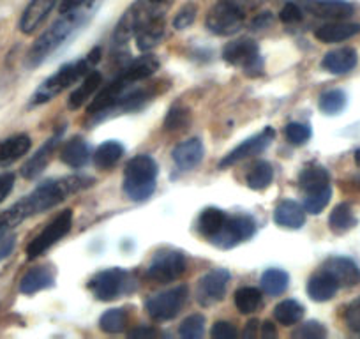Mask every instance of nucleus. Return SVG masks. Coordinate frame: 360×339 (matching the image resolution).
<instances>
[{
  "mask_svg": "<svg viewBox=\"0 0 360 339\" xmlns=\"http://www.w3.org/2000/svg\"><path fill=\"white\" fill-rule=\"evenodd\" d=\"M94 184V179L82 177V175H71V177L55 179V181H46L41 186H37L29 196L20 200L18 203L8 209L11 212L13 219L16 224L22 221L29 219V217L36 216V214L46 212V210L53 209L58 203L64 202L68 196L75 195V193L82 191V189L89 188Z\"/></svg>",
  "mask_w": 360,
  "mask_h": 339,
  "instance_id": "1",
  "label": "nucleus"
},
{
  "mask_svg": "<svg viewBox=\"0 0 360 339\" xmlns=\"http://www.w3.org/2000/svg\"><path fill=\"white\" fill-rule=\"evenodd\" d=\"M152 6L154 4L148 0H140L124 13L113 36L115 43H126L134 36L140 51H148L161 43L165 37V18L161 11L152 9Z\"/></svg>",
  "mask_w": 360,
  "mask_h": 339,
  "instance_id": "2",
  "label": "nucleus"
},
{
  "mask_svg": "<svg viewBox=\"0 0 360 339\" xmlns=\"http://www.w3.org/2000/svg\"><path fill=\"white\" fill-rule=\"evenodd\" d=\"M85 6L86 4L79 6L72 11L62 13L64 16L37 37V41L30 48L29 55H27L29 65L36 68V65L43 64L51 53H55L58 48L64 46L69 39H72L89 23V20L94 15V8L92 6L85 8Z\"/></svg>",
  "mask_w": 360,
  "mask_h": 339,
  "instance_id": "3",
  "label": "nucleus"
},
{
  "mask_svg": "<svg viewBox=\"0 0 360 339\" xmlns=\"http://www.w3.org/2000/svg\"><path fill=\"white\" fill-rule=\"evenodd\" d=\"M158 69L159 60L154 55H143V57L133 60L129 65H126V68L120 71V75H117L105 89L99 91V94L96 96L94 101L90 103L89 108H86V113H89V115H101V113L103 115H108L110 110L113 108L117 99H119L124 92L133 89L134 83L145 82V79L150 78Z\"/></svg>",
  "mask_w": 360,
  "mask_h": 339,
  "instance_id": "4",
  "label": "nucleus"
},
{
  "mask_svg": "<svg viewBox=\"0 0 360 339\" xmlns=\"http://www.w3.org/2000/svg\"><path fill=\"white\" fill-rule=\"evenodd\" d=\"M101 57V48H96V50L90 51V55H86V58L83 60L71 62V64H65L58 69L55 75H51L50 78L44 79L39 85L36 92H34L32 99H30V105H43V103L51 101L53 98H57L58 94H62L64 91H68L71 85H75L79 78H83L85 75L90 72V65L99 60Z\"/></svg>",
  "mask_w": 360,
  "mask_h": 339,
  "instance_id": "5",
  "label": "nucleus"
},
{
  "mask_svg": "<svg viewBox=\"0 0 360 339\" xmlns=\"http://www.w3.org/2000/svg\"><path fill=\"white\" fill-rule=\"evenodd\" d=\"M158 174V162L152 155H136L127 162L124 170V191L134 202H145L155 191Z\"/></svg>",
  "mask_w": 360,
  "mask_h": 339,
  "instance_id": "6",
  "label": "nucleus"
},
{
  "mask_svg": "<svg viewBox=\"0 0 360 339\" xmlns=\"http://www.w3.org/2000/svg\"><path fill=\"white\" fill-rule=\"evenodd\" d=\"M245 13L231 0H219L207 15L205 25L216 36H233L244 27Z\"/></svg>",
  "mask_w": 360,
  "mask_h": 339,
  "instance_id": "7",
  "label": "nucleus"
},
{
  "mask_svg": "<svg viewBox=\"0 0 360 339\" xmlns=\"http://www.w3.org/2000/svg\"><path fill=\"white\" fill-rule=\"evenodd\" d=\"M223 58L231 65L244 69L248 76H258L263 71V58L258 43L248 37H240L223 48Z\"/></svg>",
  "mask_w": 360,
  "mask_h": 339,
  "instance_id": "8",
  "label": "nucleus"
},
{
  "mask_svg": "<svg viewBox=\"0 0 360 339\" xmlns=\"http://www.w3.org/2000/svg\"><path fill=\"white\" fill-rule=\"evenodd\" d=\"M71 226H72V210L71 209L62 210L53 221H50V223L44 226V230L41 231L39 235H36V237L30 241V244L27 245V258H29V260H36V258H39L41 255H44V252L51 248V245L57 244L64 235H68L69 230H71Z\"/></svg>",
  "mask_w": 360,
  "mask_h": 339,
  "instance_id": "9",
  "label": "nucleus"
},
{
  "mask_svg": "<svg viewBox=\"0 0 360 339\" xmlns=\"http://www.w3.org/2000/svg\"><path fill=\"white\" fill-rule=\"evenodd\" d=\"M188 297H189L188 286L186 285L175 286V288H169L166 290V292L155 293V295H152L150 299H147V302H145V309H147V313L158 321L173 320V318L180 313V309L184 307Z\"/></svg>",
  "mask_w": 360,
  "mask_h": 339,
  "instance_id": "10",
  "label": "nucleus"
},
{
  "mask_svg": "<svg viewBox=\"0 0 360 339\" xmlns=\"http://www.w3.org/2000/svg\"><path fill=\"white\" fill-rule=\"evenodd\" d=\"M188 269L184 252L176 249H162L158 251L148 264L147 276L158 283H172L176 281Z\"/></svg>",
  "mask_w": 360,
  "mask_h": 339,
  "instance_id": "11",
  "label": "nucleus"
},
{
  "mask_svg": "<svg viewBox=\"0 0 360 339\" xmlns=\"http://www.w3.org/2000/svg\"><path fill=\"white\" fill-rule=\"evenodd\" d=\"M256 234V221L251 216L238 214V216H228L226 223L223 224L219 231L209 238L216 248L230 249L235 248L240 242L248 241Z\"/></svg>",
  "mask_w": 360,
  "mask_h": 339,
  "instance_id": "12",
  "label": "nucleus"
},
{
  "mask_svg": "<svg viewBox=\"0 0 360 339\" xmlns=\"http://www.w3.org/2000/svg\"><path fill=\"white\" fill-rule=\"evenodd\" d=\"M127 278H129V274L124 269H106V271L98 272L94 278L90 279L89 288L94 293L96 299L108 302V300H115L117 297L126 292Z\"/></svg>",
  "mask_w": 360,
  "mask_h": 339,
  "instance_id": "13",
  "label": "nucleus"
},
{
  "mask_svg": "<svg viewBox=\"0 0 360 339\" xmlns=\"http://www.w3.org/2000/svg\"><path fill=\"white\" fill-rule=\"evenodd\" d=\"M228 283H230V272L226 269H216L203 276L196 286V300L200 306L210 307L221 302L226 293Z\"/></svg>",
  "mask_w": 360,
  "mask_h": 339,
  "instance_id": "14",
  "label": "nucleus"
},
{
  "mask_svg": "<svg viewBox=\"0 0 360 339\" xmlns=\"http://www.w3.org/2000/svg\"><path fill=\"white\" fill-rule=\"evenodd\" d=\"M274 136H276V131L272 129V127H265L262 133L255 134V136L249 138V140L242 141V143L238 145V147H235L230 154L224 155V158L221 159L219 166L221 168H226V166L235 165V162L242 161V159L262 154V152L265 151L270 143H272Z\"/></svg>",
  "mask_w": 360,
  "mask_h": 339,
  "instance_id": "15",
  "label": "nucleus"
},
{
  "mask_svg": "<svg viewBox=\"0 0 360 339\" xmlns=\"http://www.w3.org/2000/svg\"><path fill=\"white\" fill-rule=\"evenodd\" d=\"M321 269H323L325 272H328V274L338 281L339 288H341V286L352 288V286L359 285L360 283V269L352 258L332 257L325 262Z\"/></svg>",
  "mask_w": 360,
  "mask_h": 339,
  "instance_id": "16",
  "label": "nucleus"
},
{
  "mask_svg": "<svg viewBox=\"0 0 360 339\" xmlns=\"http://www.w3.org/2000/svg\"><path fill=\"white\" fill-rule=\"evenodd\" d=\"M203 154H205L203 141L200 138H191V140L182 141V143L173 148L172 159L173 165L180 172H189V170H195L203 161Z\"/></svg>",
  "mask_w": 360,
  "mask_h": 339,
  "instance_id": "17",
  "label": "nucleus"
},
{
  "mask_svg": "<svg viewBox=\"0 0 360 339\" xmlns=\"http://www.w3.org/2000/svg\"><path fill=\"white\" fill-rule=\"evenodd\" d=\"M58 2L60 0H30V4L27 6L22 18H20V30L27 34V36L36 32L43 25L44 20L50 16V13L53 11Z\"/></svg>",
  "mask_w": 360,
  "mask_h": 339,
  "instance_id": "18",
  "label": "nucleus"
},
{
  "mask_svg": "<svg viewBox=\"0 0 360 339\" xmlns=\"http://www.w3.org/2000/svg\"><path fill=\"white\" fill-rule=\"evenodd\" d=\"M60 140H62V129L58 131V133H55L53 136H51L50 140H48L46 143H44L43 147H41L39 151H37L36 154H34L32 158L22 166V175L27 179V181H32V179L39 177V175L43 174L44 168H46L48 162H50L51 155H53V152L57 151V147L60 145Z\"/></svg>",
  "mask_w": 360,
  "mask_h": 339,
  "instance_id": "19",
  "label": "nucleus"
},
{
  "mask_svg": "<svg viewBox=\"0 0 360 339\" xmlns=\"http://www.w3.org/2000/svg\"><path fill=\"white\" fill-rule=\"evenodd\" d=\"M306 6L307 11L316 18L332 20V22L349 18L355 13V8L345 0H309Z\"/></svg>",
  "mask_w": 360,
  "mask_h": 339,
  "instance_id": "20",
  "label": "nucleus"
},
{
  "mask_svg": "<svg viewBox=\"0 0 360 339\" xmlns=\"http://www.w3.org/2000/svg\"><path fill=\"white\" fill-rule=\"evenodd\" d=\"M356 62H359V55H356L355 48L342 46L325 53L323 60H321V68L325 71L332 72V75H346V72L355 68Z\"/></svg>",
  "mask_w": 360,
  "mask_h": 339,
  "instance_id": "21",
  "label": "nucleus"
},
{
  "mask_svg": "<svg viewBox=\"0 0 360 339\" xmlns=\"http://www.w3.org/2000/svg\"><path fill=\"white\" fill-rule=\"evenodd\" d=\"M360 34V23H346V22H332L318 27L314 30V37L321 43H341L348 41Z\"/></svg>",
  "mask_w": 360,
  "mask_h": 339,
  "instance_id": "22",
  "label": "nucleus"
},
{
  "mask_svg": "<svg viewBox=\"0 0 360 339\" xmlns=\"http://www.w3.org/2000/svg\"><path fill=\"white\" fill-rule=\"evenodd\" d=\"M274 221L281 228L299 230L306 223V209L293 200H285L274 210Z\"/></svg>",
  "mask_w": 360,
  "mask_h": 339,
  "instance_id": "23",
  "label": "nucleus"
},
{
  "mask_svg": "<svg viewBox=\"0 0 360 339\" xmlns=\"http://www.w3.org/2000/svg\"><path fill=\"white\" fill-rule=\"evenodd\" d=\"M338 281L328 272H325L323 269L311 276L309 281H307V295L314 302H327V300H330L338 293Z\"/></svg>",
  "mask_w": 360,
  "mask_h": 339,
  "instance_id": "24",
  "label": "nucleus"
},
{
  "mask_svg": "<svg viewBox=\"0 0 360 339\" xmlns=\"http://www.w3.org/2000/svg\"><path fill=\"white\" fill-rule=\"evenodd\" d=\"M55 285V276L50 267H34L20 281V292L25 295L43 292Z\"/></svg>",
  "mask_w": 360,
  "mask_h": 339,
  "instance_id": "25",
  "label": "nucleus"
},
{
  "mask_svg": "<svg viewBox=\"0 0 360 339\" xmlns=\"http://www.w3.org/2000/svg\"><path fill=\"white\" fill-rule=\"evenodd\" d=\"M32 147L29 134H16L0 143V166H9L27 154Z\"/></svg>",
  "mask_w": 360,
  "mask_h": 339,
  "instance_id": "26",
  "label": "nucleus"
},
{
  "mask_svg": "<svg viewBox=\"0 0 360 339\" xmlns=\"http://www.w3.org/2000/svg\"><path fill=\"white\" fill-rule=\"evenodd\" d=\"M299 186L304 191V195L321 191L325 188H330V175H328V172L323 166L311 165L300 172Z\"/></svg>",
  "mask_w": 360,
  "mask_h": 339,
  "instance_id": "27",
  "label": "nucleus"
},
{
  "mask_svg": "<svg viewBox=\"0 0 360 339\" xmlns=\"http://www.w3.org/2000/svg\"><path fill=\"white\" fill-rule=\"evenodd\" d=\"M89 145L82 136H72L71 140L65 141L64 148L60 151L62 162L71 166V168H83L89 162Z\"/></svg>",
  "mask_w": 360,
  "mask_h": 339,
  "instance_id": "28",
  "label": "nucleus"
},
{
  "mask_svg": "<svg viewBox=\"0 0 360 339\" xmlns=\"http://www.w3.org/2000/svg\"><path fill=\"white\" fill-rule=\"evenodd\" d=\"M103 83V75L99 71H90L89 75H85V79L83 83L69 96V108L76 110V108H82V105H85L92 96L96 94L99 87H101Z\"/></svg>",
  "mask_w": 360,
  "mask_h": 339,
  "instance_id": "29",
  "label": "nucleus"
},
{
  "mask_svg": "<svg viewBox=\"0 0 360 339\" xmlns=\"http://www.w3.org/2000/svg\"><path fill=\"white\" fill-rule=\"evenodd\" d=\"M228 219V214L224 210L217 209V207H209V209L203 210L200 214V219H198V230L203 237L207 238H212L217 231L223 228V224L226 223Z\"/></svg>",
  "mask_w": 360,
  "mask_h": 339,
  "instance_id": "30",
  "label": "nucleus"
},
{
  "mask_svg": "<svg viewBox=\"0 0 360 339\" xmlns=\"http://www.w3.org/2000/svg\"><path fill=\"white\" fill-rule=\"evenodd\" d=\"M124 155V147L122 143L115 140L105 141V143L99 145L94 152V165L101 170H108L112 166H115L120 161V158Z\"/></svg>",
  "mask_w": 360,
  "mask_h": 339,
  "instance_id": "31",
  "label": "nucleus"
},
{
  "mask_svg": "<svg viewBox=\"0 0 360 339\" xmlns=\"http://www.w3.org/2000/svg\"><path fill=\"white\" fill-rule=\"evenodd\" d=\"M272 181H274V168L269 161L255 162L252 168L249 170V174L245 175V184L255 189V191L269 188Z\"/></svg>",
  "mask_w": 360,
  "mask_h": 339,
  "instance_id": "32",
  "label": "nucleus"
},
{
  "mask_svg": "<svg viewBox=\"0 0 360 339\" xmlns=\"http://www.w3.org/2000/svg\"><path fill=\"white\" fill-rule=\"evenodd\" d=\"M328 226H330V230L338 235L346 234V231L352 230L353 226H356V217L355 214H353L352 207H349L348 203H339V205L330 212Z\"/></svg>",
  "mask_w": 360,
  "mask_h": 339,
  "instance_id": "33",
  "label": "nucleus"
},
{
  "mask_svg": "<svg viewBox=\"0 0 360 339\" xmlns=\"http://www.w3.org/2000/svg\"><path fill=\"white\" fill-rule=\"evenodd\" d=\"M259 283H262V288L269 295H281V293H285L288 290L290 276L283 269H269V271H265L262 274Z\"/></svg>",
  "mask_w": 360,
  "mask_h": 339,
  "instance_id": "34",
  "label": "nucleus"
},
{
  "mask_svg": "<svg viewBox=\"0 0 360 339\" xmlns=\"http://www.w3.org/2000/svg\"><path fill=\"white\" fill-rule=\"evenodd\" d=\"M189 124H191V112H189L188 106L180 105V103H175L165 117V129L168 133L188 129Z\"/></svg>",
  "mask_w": 360,
  "mask_h": 339,
  "instance_id": "35",
  "label": "nucleus"
},
{
  "mask_svg": "<svg viewBox=\"0 0 360 339\" xmlns=\"http://www.w3.org/2000/svg\"><path fill=\"white\" fill-rule=\"evenodd\" d=\"M274 318L281 325H295L304 318V306L297 300H283L274 307Z\"/></svg>",
  "mask_w": 360,
  "mask_h": 339,
  "instance_id": "36",
  "label": "nucleus"
},
{
  "mask_svg": "<svg viewBox=\"0 0 360 339\" xmlns=\"http://www.w3.org/2000/svg\"><path fill=\"white\" fill-rule=\"evenodd\" d=\"M233 302L242 314L255 313L262 304V292L258 288H252V286H244V288H238L235 292Z\"/></svg>",
  "mask_w": 360,
  "mask_h": 339,
  "instance_id": "37",
  "label": "nucleus"
},
{
  "mask_svg": "<svg viewBox=\"0 0 360 339\" xmlns=\"http://www.w3.org/2000/svg\"><path fill=\"white\" fill-rule=\"evenodd\" d=\"M348 105V96L341 89H332L320 96V110L325 115H339Z\"/></svg>",
  "mask_w": 360,
  "mask_h": 339,
  "instance_id": "38",
  "label": "nucleus"
},
{
  "mask_svg": "<svg viewBox=\"0 0 360 339\" xmlns=\"http://www.w3.org/2000/svg\"><path fill=\"white\" fill-rule=\"evenodd\" d=\"M127 324V314L124 309H110L99 318V328L106 334H119Z\"/></svg>",
  "mask_w": 360,
  "mask_h": 339,
  "instance_id": "39",
  "label": "nucleus"
},
{
  "mask_svg": "<svg viewBox=\"0 0 360 339\" xmlns=\"http://www.w3.org/2000/svg\"><path fill=\"white\" fill-rule=\"evenodd\" d=\"M330 198H332V188H325L316 193H307V195H304V209H306L307 214L316 216V214H320L321 210L328 205Z\"/></svg>",
  "mask_w": 360,
  "mask_h": 339,
  "instance_id": "40",
  "label": "nucleus"
},
{
  "mask_svg": "<svg viewBox=\"0 0 360 339\" xmlns=\"http://www.w3.org/2000/svg\"><path fill=\"white\" fill-rule=\"evenodd\" d=\"M205 332V318L202 314H191L179 327V334L184 339H200Z\"/></svg>",
  "mask_w": 360,
  "mask_h": 339,
  "instance_id": "41",
  "label": "nucleus"
},
{
  "mask_svg": "<svg viewBox=\"0 0 360 339\" xmlns=\"http://www.w3.org/2000/svg\"><path fill=\"white\" fill-rule=\"evenodd\" d=\"M292 335L295 339H323L327 335V328L320 321L311 320L300 325L299 328H295Z\"/></svg>",
  "mask_w": 360,
  "mask_h": 339,
  "instance_id": "42",
  "label": "nucleus"
},
{
  "mask_svg": "<svg viewBox=\"0 0 360 339\" xmlns=\"http://www.w3.org/2000/svg\"><path fill=\"white\" fill-rule=\"evenodd\" d=\"M286 140L292 145H304L311 138V127L302 122H290L285 129Z\"/></svg>",
  "mask_w": 360,
  "mask_h": 339,
  "instance_id": "43",
  "label": "nucleus"
},
{
  "mask_svg": "<svg viewBox=\"0 0 360 339\" xmlns=\"http://www.w3.org/2000/svg\"><path fill=\"white\" fill-rule=\"evenodd\" d=\"M345 324L352 332L360 334V297L346 306L345 309Z\"/></svg>",
  "mask_w": 360,
  "mask_h": 339,
  "instance_id": "44",
  "label": "nucleus"
},
{
  "mask_svg": "<svg viewBox=\"0 0 360 339\" xmlns=\"http://www.w3.org/2000/svg\"><path fill=\"white\" fill-rule=\"evenodd\" d=\"M195 20H196V6L186 4L184 8L176 13L175 18H173V27H175L176 30H184L188 29V27H191Z\"/></svg>",
  "mask_w": 360,
  "mask_h": 339,
  "instance_id": "45",
  "label": "nucleus"
},
{
  "mask_svg": "<svg viewBox=\"0 0 360 339\" xmlns=\"http://www.w3.org/2000/svg\"><path fill=\"white\" fill-rule=\"evenodd\" d=\"M237 328L230 324V321H216L210 331V335L214 339H235L237 338Z\"/></svg>",
  "mask_w": 360,
  "mask_h": 339,
  "instance_id": "46",
  "label": "nucleus"
},
{
  "mask_svg": "<svg viewBox=\"0 0 360 339\" xmlns=\"http://www.w3.org/2000/svg\"><path fill=\"white\" fill-rule=\"evenodd\" d=\"M302 18H304L302 9H300L297 4H292V2L286 4L285 8L279 11V20H281L283 23H299L302 22Z\"/></svg>",
  "mask_w": 360,
  "mask_h": 339,
  "instance_id": "47",
  "label": "nucleus"
},
{
  "mask_svg": "<svg viewBox=\"0 0 360 339\" xmlns=\"http://www.w3.org/2000/svg\"><path fill=\"white\" fill-rule=\"evenodd\" d=\"M15 188V175L13 174H4L0 175V203L4 202L9 196V193Z\"/></svg>",
  "mask_w": 360,
  "mask_h": 339,
  "instance_id": "48",
  "label": "nucleus"
},
{
  "mask_svg": "<svg viewBox=\"0 0 360 339\" xmlns=\"http://www.w3.org/2000/svg\"><path fill=\"white\" fill-rule=\"evenodd\" d=\"M15 242H16V237L9 234L6 235V237L0 238V262L11 255V251L15 249Z\"/></svg>",
  "mask_w": 360,
  "mask_h": 339,
  "instance_id": "49",
  "label": "nucleus"
},
{
  "mask_svg": "<svg viewBox=\"0 0 360 339\" xmlns=\"http://www.w3.org/2000/svg\"><path fill=\"white\" fill-rule=\"evenodd\" d=\"M15 226H18V224L15 223V219L11 217L9 210H6V212L0 214V238L6 237V235H8Z\"/></svg>",
  "mask_w": 360,
  "mask_h": 339,
  "instance_id": "50",
  "label": "nucleus"
},
{
  "mask_svg": "<svg viewBox=\"0 0 360 339\" xmlns=\"http://www.w3.org/2000/svg\"><path fill=\"white\" fill-rule=\"evenodd\" d=\"M270 23H272V15H270V13H259V15L251 22V27L255 30H259V29H265V27L270 25Z\"/></svg>",
  "mask_w": 360,
  "mask_h": 339,
  "instance_id": "51",
  "label": "nucleus"
},
{
  "mask_svg": "<svg viewBox=\"0 0 360 339\" xmlns=\"http://www.w3.org/2000/svg\"><path fill=\"white\" fill-rule=\"evenodd\" d=\"M129 338H138V339H143V338H154V335H158V331L152 327H138L134 328V331H131Z\"/></svg>",
  "mask_w": 360,
  "mask_h": 339,
  "instance_id": "52",
  "label": "nucleus"
},
{
  "mask_svg": "<svg viewBox=\"0 0 360 339\" xmlns=\"http://www.w3.org/2000/svg\"><path fill=\"white\" fill-rule=\"evenodd\" d=\"M258 327H259V321L258 320H251L245 324V328H244V338L245 339H255L256 335H258Z\"/></svg>",
  "mask_w": 360,
  "mask_h": 339,
  "instance_id": "53",
  "label": "nucleus"
},
{
  "mask_svg": "<svg viewBox=\"0 0 360 339\" xmlns=\"http://www.w3.org/2000/svg\"><path fill=\"white\" fill-rule=\"evenodd\" d=\"M89 0H62L60 2V13H68L72 11V9L79 8V6L86 4Z\"/></svg>",
  "mask_w": 360,
  "mask_h": 339,
  "instance_id": "54",
  "label": "nucleus"
},
{
  "mask_svg": "<svg viewBox=\"0 0 360 339\" xmlns=\"http://www.w3.org/2000/svg\"><path fill=\"white\" fill-rule=\"evenodd\" d=\"M262 334H263V338H265V339L274 338V335H276L274 325L270 324V321H263V324H262Z\"/></svg>",
  "mask_w": 360,
  "mask_h": 339,
  "instance_id": "55",
  "label": "nucleus"
},
{
  "mask_svg": "<svg viewBox=\"0 0 360 339\" xmlns=\"http://www.w3.org/2000/svg\"><path fill=\"white\" fill-rule=\"evenodd\" d=\"M148 2H152V4H161V2H165V0H148Z\"/></svg>",
  "mask_w": 360,
  "mask_h": 339,
  "instance_id": "56",
  "label": "nucleus"
}]
</instances>
